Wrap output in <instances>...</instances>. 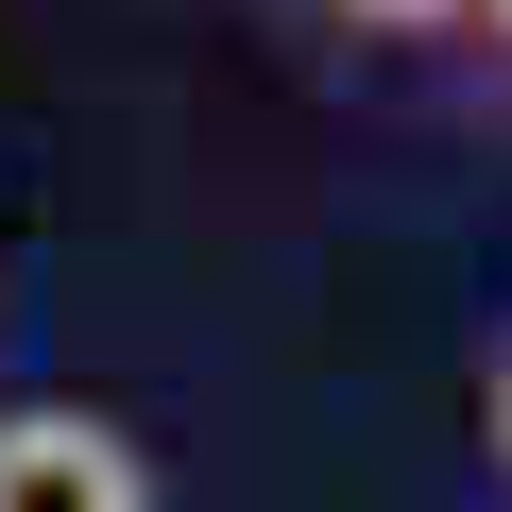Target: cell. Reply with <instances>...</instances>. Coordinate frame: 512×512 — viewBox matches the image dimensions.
<instances>
[{
    "instance_id": "obj_1",
    "label": "cell",
    "mask_w": 512,
    "mask_h": 512,
    "mask_svg": "<svg viewBox=\"0 0 512 512\" xmlns=\"http://www.w3.org/2000/svg\"><path fill=\"white\" fill-rule=\"evenodd\" d=\"M0 512H171L120 410H0Z\"/></svg>"
},
{
    "instance_id": "obj_2",
    "label": "cell",
    "mask_w": 512,
    "mask_h": 512,
    "mask_svg": "<svg viewBox=\"0 0 512 512\" xmlns=\"http://www.w3.org/2000/svg\"><path fill=\"white\" fill-rule=\"evenodd\" d=\"M325 18H342V35H461L478 0H325Z\"/></svg>"
},
{
    "instance_id": "obj_3",
    "label": "cell",
    "mask_w": 512,
    "mask_h": 512,
    "mask_svg": "<svg viewBox=\"0 0 512 512\" xmlns=\"http://www.w3.org/2000/svg\"><path fill=\"white\" fill-rule=\"evenodd\" d=\"M478 444H495V478H512V359H495V393H478Z\"/></svg>"
},
{
    "instance_id": "obj_4",
    "label": "cell",
    "mask_w": 512,
    "mask_h": 512,
    "mask_svg": "<svg viewBox=\"0 0 512 512\" xmlns=\"http://www.w3.org/2000/svg\"><path fill=\"white\" fill-rule=\"evenodd\" d=\"M478 35H495V69H512V0H478Z\"/></svg>"
}]
</instances>
